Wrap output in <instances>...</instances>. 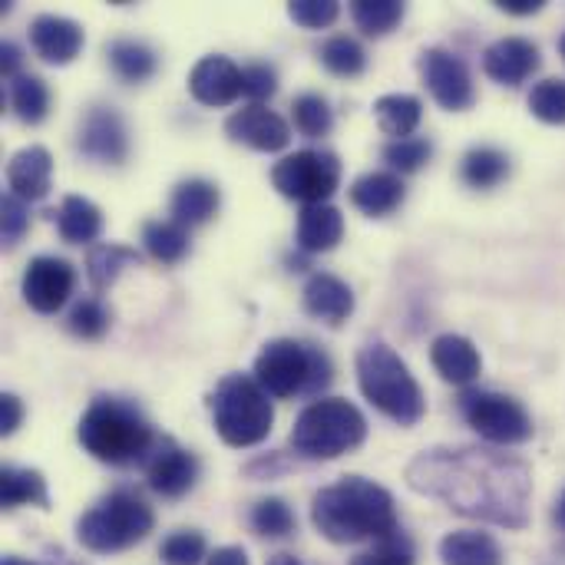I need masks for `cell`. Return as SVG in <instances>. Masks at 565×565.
<instances>
[{"label": "cell", "mask_w": 565, "mask_h": 565, "mask_svg": "<svg viewBox=\"0 0 565 565\" xmlns=\"http://www.w3.org/2000/svg\"><path fill=\"white\" fill-rule=\"evenodd\" d=\"M338 13H341L338 0H291L288 3V17L298 26H308V30L331 26L338 20Z\"/></svg>", "instance_id": "obj_43"}, {"label": "cell", "mask_w": 565, "mask_h": 565, "mask_svg": "<svg viewBox=\"0 0 565 565\" xmlns=\"http://www.w3.org/2000/svg\"><path fill=\"white\" fill-rule=\"evenodd\" d=\"M417 70L424 76V86L430 89V96L450 109V113H463L477 103V89H473V76L467 70V63L460 56H454L450 50L430 46L420 53Z\"/></svg>", "instance_id": "obj_11"}, {"label": "cell", "mask_w": 565, "mask_h": 565, "mask_svg": "<svg viewBox=\"0 0 565 565\" xmlns=\"http://www.w3.org/2000/svg\"><path fill=\"white\" fill-rule=\"evenodd\" d=\"M268 565H305L298 556H291V553H278V556H271Z\"/></svg>", "instance_id": "obj_50"}, {"label": "cell", "mask_w": 565, "mask_h": 565, "mask_svg": "<svg viewBox=\"0 0 565 565\" xmlns=\"http://www.w3.org/2000/svg\"><path fill=\"white\" fill-rule=\"evenodd\" d=\"M407 185L397 172H367L351 185V205L367 218H384L404 205Z\"/></svg>", "instance_id": "obj_22"}, {"label": "cell", "mask_w": 565, "mask_h": 565, "mask_svg": "<svg viewBox=\"0 0 565 565\" xmlns=\"http://www.w3.org/2000/svg\"><path fill=\"white\" fill-rule=\"evenodd\" d=\"M139 252L129 248V245H119V242H99V245H89L86 252V275H89V285L96 291H106L122 268L129 265H139Z\"/></svg>", "instance_id": "obj_29"}, {"label": "cell", "mask_w": 565, "mask_h": 565, "mask_svg": "<svg viewBox=\"0 0 565 565\" xmlns=\"http://www.w3.org/2000/svg\"><path fill=\"white\" fill-rule=\"evenodd\" d=\"M76 437L93 460L109 467H142L159 440L149 420L132 404L116 397H96L79 417Z\"/></svg>", "instance_id": "obj_3"}, {"label": "cell", "mask_w": 565, "mask_h": 565, "mask_svg": "<svg viewBox=\"0 0 565 565\" xmlns=\"http://www.w3.org/2000/svg\"><path fill=\"white\" fill-rule=\"evenodd\" d=\"M146 470V483L152 493H159L162 500H179L185 497L195 480H199V460L182 450L172 437H159L152 454L142 463Z\"/></svg>", "instance_id": "obj_13"}, {"label": "cell", "mask_w": 565, "mask_h": 565, "mask_svg": "<svg viewBox=\"0 0 565 565\" xmlns=\"http://www.w3.org/2000/svg\"><path fill=\"white\" fill-rule=\"evenodd\" d=\"M291 116H295V129L301 136H308V139H321L334 126V113H331L328 99L318 96V93H301L291 103Z\"/></svg>", "instance_id": "obj_37"}, {"label": "cell", "mask_w": 565, "mask_h": 565, "mask_svg": "<svg viewBox=\"0 0 565 565\" xmlns=\"http://www.w3.org/2000/svg\"><path fill=\"white\" fill-rule=\"evenodd\" d=\"M106 56L122 83H146L159 70V56L142 40H113L106 46Z\"/></svg>", "instance_id": "obj_30"}, {"label": "cell", "mask_w": 565, "mask_h": 565, "mask_svg": "<svg viewBox=\"0 0 565 565\" xmlns=\"http://www.w3.org/2000/svg\"><path fill=\"white\" fill-rule=\"evenodd\" d=\"M315 530L334 546H354L364 540H387L401 533L394 497L364 477H341L334 487H324L311 500Z\"/></svg>", "instance_id": "obj_2"}, {"label": "cell", "mask_w": 565, "mask_h": 565, "mask_svg": "<svg viewBox=\"0 0 565 565\" xmlns=\"http://www.w3.org/2000/svg\"><path fill=\"white\" fill-rule=\"evenodd\" d=\"M23 420V404L17 394H0V437H10Z\"/></svg>", "instance_id": "obj_46"}, {"label": "cell", "mask_w": 565, "mask_h": 565, "mask_svg": "<svg viewBox=\"0 0 565 565\" xmlns=\"http://www.w3.org/2000/svg\"><path fill=\"white\" fill-rule=\"evenodd\" d=\"M30 43L36 50V56L43 63L53 66H66L79 56L83 50V26L70 17H56V13H40L30 23Z\"/></svg>", "instance_id": "obj_18"}, {"label": "cell", "mask_w": 565, "mask_h": 565, "mask_svg": "<svg viewBox=\"0 0 565 565\" xmlns=\"http://www.w3.org/2000/svg\"><path fill=\"white\" fill-rule=\"evenodd\" d=\"M205 565H252L248 563V553L242 546H222L215 553H209Z\"/></svg>", "instance_id": "obj_48"}, {"label": "cell", "mask_w": 565, "mask_h": 565, "mask_svg": "<svg viewBox=\"0 0 565 565\" xmlns=\"http://www.w3.org/2000/svg\"><path fill=\"white\" fill-rule=\"evenodd\" d=\"M66 328H70L76 338H83V341H96V338H103L106 328H109V311H106L96 298H86V301H79V305L70 311Z\"/></svg>", "instance_id": "obj_42"}, {"label": "cell", "mask_w": 565, "mask_h": 565, "mask_svg": "<svg viewBox=\"0 0 565 565\" xmlns=\"http://www.w3.org/2000/svg\"><path fill=\"white\" fill-rule=\"evenodd\" d=\"M318 56H321V63H324V70L328 73H334V76H361L364 73V66H367V53H364V46L354 40V36H331V40H324L321 43V50H318Z\"/></svg>", "instance_id": "obj_35"}, {"label": "cell", "mask_w": 565, "mask_h": 565, "mask_svg": "<svg viewBox=\"0 0 565 565\" xmlns=\"http://www.w3.org/2000/svg\"><path fill=\"white\" fill-rule=\"evenodd\" d=\"M540 70V46L526 36H503L483 53V73L500 86H520Z\"/></svg>", "instance_id": "obj_16"}, {"label": "cell", "mask_w": 565, "mask_h": 565, "mask_svg": "<svg viewBox=\"0 0 565 565\" xmlns=\"http://www.w3.org/2000/svg\"><path fill=\"white\" fill-rule=\"evenodd\" d=\"M142 245L159 265H179L189 255L192 238H189L185 225L169 218V222H146L142 225Z\"/></svg>", "instance_id": "obj_31"}, {"label": "cell", "mask_w": 565, "mask_h": 565, "mask_svg": "<svg viewBox=\"0 0 565 565\" xmlns=\"http://www.w3.org/2000/svg\"><path fill=\"white\" fill-rule=\"evenodd\" d=\"M10 106H13L20 122H26V126L43 122L46 113H50V89H46V83L40 76H33V73L17 76L10 83Z\"/></svg>", "instance_id": "obj_33"}, {"label": "cell", "mask_w": 565, "mask_h": 565, "mask_svg": "<svg viewBox=\"0 0 565 565\" xmlns=\"http://www.w3.org/2000/svg\"><path fill=\"white\" fill-rule=\"evenodd\" d=\"M156 526L152 507L132 490H113L93 510H86L76 523V540L83 550L96 556L126 553L142 543Z\"/></svg>", "instance_id": "obj_8"}, {"label": "cell", "mask_w": 565, "mask_h": 565, "mask_svg": "<svg viewBox=\"0 0 565 565\" xmlns=\"http://www.w3.org/2000/svg\"><path fill=\"white\" fill-rule=\"evenodd\" d=\"M374 116L391 139H411L424 119V103L411 93H387L374 103Z\"/></svg>", "instance_id": "obj_28"}, {"label": "cell", "mask_w": 565, "mask_h": 565, "mask_svg": "<svg viewBox=\"0 0 565 565\" xmlns=\"http://www.w3.org/2000/svg\"><path fill=\"white\" fill-rule=\"evenodd\" d=\"M275 89H278V73L268 63H252V66L242 70V93L252 103L265 106V99H271Z\"/></svg>", "instance_id": "obj_45"}, {"label": "cell", "mask_w": 565, "mask_h": 565, "mask_svg": "<svg viewBox=\"0 0 565 565\" xmlns=\"http://www.w3.org/2000/svg\"><path fill=\"white\" fill-rule=\"evenodd\" d=\"M404 13H407V7L401 0H354L351 3V17H354L358 30L367 36L391 33L404 20Z\"/></svg>", "instance_id": "obj_34"}, {"label": "cell", "mask_w": 565, "mask_h": 565, "mask_svg": "<svg viewBox=\"0 0 565 565\" xmlns=\"http://www.w3.org/2000/svg\"><path fill=\"white\" fill-rule=\"evenodd\" d=\"M252 377L268 391V397H278V401L318 397L334 381V367L321 348L278 338L262 348V354L255 358Z\"/></svg>", "instance_id": "obj_5"}, {"label": "cell", "mask_w": 565, "mask_h": 565, "mask_svg": "<svg viewBox=\"0 0 565 565\" xmlns=\"http://www.w3.org/2000/svg\"><path fill=\"white\" fill-rule=\"evenodd\" d=\"M344 235V215L334 209V205H305L301 215H298V248L305 255H321V252H331Z\"/></svg>", "instance_id": "obj_24"}, {"label": "cell", "mask_w": 565, "mask_h": 565, "mask_svg": "<svg viewBox=\"0 0 565 565\" xmlns=\"http://www.w3.org/2000/svg\"><path fill=\"white\" fill-rule=\"evenodd\" d=\"M364 437H367V420L351 401L321 397L301 411L288 444L305 460H338L358 450Z\"/></svg>", "instance_id": "obj_7"}, {"label": "cell", "mask_w": 565, "mask_h": 565, "mask_svg": "<svg viewBox=\"0 0 565 565\" xmlns=\"http://www.w3.org/2000/svg\"><path fill=\"white\" fill-rule=\"evenodd\" d=\"M20 63H23L20 46H17V43H3V46H0V73H3V79H10V83H13L17 76H23Z\"/></svg>", "instance_id": "obj_47"}, {"label": "cell", "mask_w": 565, "mask_h": 565, "mask_svg": "<svg viewBox=\"0 0 565 565\" xmlns=\"http://www.w3.org/2000/svg\"><path fill=\"white\" fill-rule=\"evenodd\" d=\"M407 487L454 513L507 530L530 523L533 470L493 447H434L407 463Z\"/></svg>", "instance_id": "obj_1"}, {"label": "cell", "mask_w": 565, "mask_h": 565, "mask_svg": "<svg viewBox=\"0 0 565 565\" xmlns=\"http://www.w3.org/2000/svg\"><path fill=\"white\" fill-rule=\"evenodd\" d=\"M417 563V553H414V543L404 536V533H394L387 540H381L374 550L354 556L351 565H414Z\"/></svg>", "instance_id": "obj_41"}, {"label": "cell", "mask_w": 565, "mask_h": 565, "mask_svg": "<svg viewBox=\"0 0 565 565\" xmlns=\"http://www.w3.org/2000/svg\"><path fill=\"white\" fill-rule=\"evenodd\" d=\"M460 414L487 444H497V447H516L533 437V417L526 414L520 401L507 394L467 391L460 397Z\"/></svg>", "instance_id": "obj_10"}, {"label": "cell", "mask_w": 565, "mask_h": 565, "mask_svg": "<svg viewBox=\"0 0 565 565\" xmlns=\"http://www.w3.org/2000/svg\"><path fill=\"white\" fill-rule=\"evenodd\" d=\"M358 384L361 394L394 424L414 427L427 414L424 391L401 354L387 344H364L358 351Z\"/></svg>", "instance_id": "obj_4"}, {"label": "cell", "mask_w": 565, "mask_h": 565, "mask_svg": "<svg viewBox=\"0 0 565 565\" xmlns=\"http://www.w3.org/2000/svg\"><path fill=\"white\" fill-rule=\"evenodd\" d=\"M252 530L265 540H285L298 530V520L285 500L268 497V500H258L252 507Z\"/></svg>", "instance_id": "obj_36"}, {"label": "cell", "mask_w": 565, "mask_h": 565, "mask_svg": "<svg viewBox=\"0 0 565 565\" xmlns=\"http://www.w3.org/2000/svg\"><path fill=\"white\" fill-rule=\"evenodd\" d=\"M0 507L17 510V507H40L50 510V490L40 470L26 467H3L0 470Z\"/></svg>", "instance_id": "obj_27"}, {"label": "cell", "mask_w": 565, "mask_h": 565, "mask_svg": "<svg viewBox=\"0 0 565 565\" xmlns=\"http://www.w3.org/2000/svg\"><path fill=\"white\" fill-rule=\"evenodd\" d=\"M430 361L437 367V374L447 381V384H457V387H467L480 377V351L473 348L470 338L463 334H440L434 344H430Z\"/></svg>", "instance_id": "obj_21"}, {"label": "cell", "mask_w": 565, "mask_h": 565, "mask_svg": "<svg viewBox=\"0 0 565 565\" xmlns=\"http://www.w3.org/2000/svg\"><path fill=\"white\" fill-rule=\"evenodd\" d=\"M0 228H3V245H17L23 232L30 228V205L17 199L13 192L0 199Z\"/></svg>", "instance_id": "obj_44"}, {"label": "cell", "mask_w": 565, "mask_h": 565, "mask_svg": "<svg viewBox=\"0 0 565 565\" xmlns=\"http://www.w3.org/2000/svg\"><path fill=\"white\" fill-rule=\"evenodd\" d=\"M225 132L232 142H242L255 152H281L291 142V126L268 106L248 103L225 119Z\"/></svg>", "instance_id": "obj_15"}, {"label": "cell", "mask_w": 565, "mask_h": 565, "mask_svg": "<svg viewBox=\"0 0 565 565\" xmlns=\"http://www.w3.org/2000/svg\"><path fill=\"white\" fill-rule=\"evenodd\" d=\"M434 156V146L430 139H420V136H411V139H391L384 146V162L394 169V172H420Z\"/></svg>", "instance_id": "obj_38"}, {"label": "cell", "mask_w": 565, "mask_h": 565, "mask_svg": "<svg viewBox=\"0 0 565 565\" xmlns=\"http://www.w3.org/2000/svg\"><path fill=\"white\" fill-rule=\"evenodd\" d=\"M56 215V232L70 245H93L103 232V212L83 199V195H66Z\"/></svg>", "instance_id": "obj_26"}, {"label": "cell", "mask_w": 565, "mask_h": 565, "mask_svg": "<svg viewBox=\"0 0 565 565\" xmlns=\"http://www.w3.org/2000/svg\"><path fill=\"white\" fill-rule=\"evenodd\" d=\"M162 563L166 565H202L209 559V546H205V536L195 533V530H179L172 533L162 550H159Z\"/></svg>", "instance_id": "obj_39"}, {"label": "cell", "mask_w": 565, "mask_h": 565, "mask_svg": "<svg viewBox=\"0 0 565 565\" xmlns=\"http://www.w3.org/2000/svg\"><path fill=\"white\" fill-rule=\"evenodd\" d=\"M20 288H23V301L36 315H56L76 288V271L70 262L56 255H40L26 265Z\"/></svg>", "instance_id": "obj_12"}, {"label": "cell", "mask_w": 565, "mask_h": 565, "mask_svg": "<svg viewBox=\"0 0 565 565\" xmlns=\"http://www.w3.org/2000/svg\"><path fill=\"white\" fill-rule=\"evenodd\" d=\"M189 93L202 106H232L242 96V70L228 56H202L189 73Z\"/></svg>", "instance_id": "obj_17"}, {"label": "cell", "mask_w": 565, "mask_h": 565, "mask_svg": "<svg viewBox=\"0 0 565 565\" xmlns=\"http://www.w3.org/2000/svg\"><path fill=\"white\" fill-rule=\"evenodd\" d=\"M53 179V156L43 146H26L10 156L7 162V185L23 202H40L50 192Z\"/></svg>", "instance_id": "obj_20"}, {"label": "cell", "mask_w": 565, "mask_h": 565, "mask_svg": "<svg viewBox=\"0 0 565 565\" xmlns=\"http://www.w3.org/2000/svg\"><path fill=\"white\" fill-rule=\"evenodd\" d=\"M271 185L301 205H324L341 185V159L328 149H301L275 162Z\"/></svg>", "instance_id": "obj_9"}, {"label": "cell", "mask_w": 565, "mask_h": 565, "mask_svg": "<svg viewBox=\"0 0 565 565\" xmlns=\"http://www.w3.org/2000/svg\"><path fill=\"white\" fill-rule=\"evenodd\" d=\"M301 301L311 318H318L331 328H341L354 315V291L348 288V281H341L338 275H328V271H318L308 278Z\"/></svg>", "instance_id": "obj_19"}, {"label": "cell", "mask_w": 565, "mask_h": 565, "mask_svg": "<svg viewBox=\"0 0 565 565\" xmlns=\"http://www.w3.org/2000/svg\"><path fill=\"white\" fill-rule=\"evenodd\" d=\"M460 175L470 189H493L510 175V156L493 146H477L463 156Z\"/></svg>", "instance_id": "obj_32"}, {"label": "cell", "mask_w": 565, "mask_h": 565, "mask_svg": "<svg viewBox=\"0 0 565 565\" xmlns=\"http://www.w3.org/2000/svg\"><path fill=\"white\" fill-rule=\"evenodd\" d=\"M0 565H36V563H30V559H20V556H3V563Z\"/></svg>", "instance_id": "obj_52"}, {"label": "cell", "mask_w": 565, "mask_h": 565, "mask_svg": "<svg viewBox=\"0 0 565 565\" xmlns=\"http://www.w3.org/2000/svg\"><path fill=\"white\" fill-rule=\"evenodd\" d=\"M222 205V192L215 182L209 179H185L175 185L172 192V202H169V212H172V222L185 225V228H195V225H205Z\"/></svg>", "instance_id": "obj_23"}, {"label": "cell", "mask_w": 565, "mask_h": 565, "mask_svg": "<svg viewBox=\"0 0 565 565\" xmlns=\"http://www.w3.org/2000/svg\"><path fill=\"white\" fill-rule=\"evenodd\" d=\"M440 563L444 565H503L507 556L490 533L480 530H457L440 540Z\"/></svg>", "instance_id": "obj_25"}, {"label": "cell", "mask_w": 565, "mask_h": 565, "mask_svg": "<svg viewBox=\"0 0 565 565\" xmlns=\"http://www.w3.org/2000/svg\"><path fill=\"white\" fill-rule=\"evenodd\" d=\"M209 411L218 437L235 450L258 447L275 424V407L268 391L248 374L222 377L209 394Z\"/></svg>", "instance_id": "obj_6"}, {"label": "cell", "mask_w": 565, "mask_h": 565, "mask_svg": "<svg viewBox=\"0 0 565 565\" xmlns=\"http://www.w3.org/2000/svg\"><path fill=\"white\" fill-rule=\"evenodd\" d=\"M500 10L513 13V17H530L543 10V0H500Z\"/></svg>", "instance_id": "obj_49"}, {"label": "cell", "mask_w": 565, "mask_h": 565, "mask_svg": "<svg viewBox=\"0 0 565 565\" xmlns=\"http://www.w3.org/2000/svg\"><path fill=\"white\" fill-rule=\"evenodd\" d=\"M553 520H556V526L565 530V493L559 497V503H556V513H553Z\"/></svg>", "instance_id": "obj_51"}, {"label": "cell", "mask_w": 565, "mask_h": 565, "mask_svg": "<svg viewBox=\"0 0 565 565\" xmlns=\"http://www.w3.org/2000/svg\"><path fill=\"white\" fill-rule=\"evenodd\" d=\"M76 146L86 159L99 166H122L129 156V129L113 106H93L79 119Z\"/></svg>", "instance_id": "obj_14"}, {"label": "cell", "mask_w": 565, "mask_h": 565, "mask_svg": "<svg viewBox=\"0 0 565 565\" xmlns=\"http://www.w3.org/2000/svg\"><path fill=\"white\" fill-rule=\"evenodd\" d=\"M530 109L550 126H565V79H543L530 93Z\"/></svg>", "instance_id": "obj_40"}, {"label": "cell", "mask_w": 565, "mask_h": 565, "mask_svg": "<svg viewBox=\"0 0 565 565\" xmlns=\"http://www.w3.org/2000/svg\"><path fill=\"white\" fill-rule=\"evenodd\" d=\"M559 53H563V60H565V33H563V40H559Z\"/></svg>", "instance_id": "obj_53"}]
</instances>
